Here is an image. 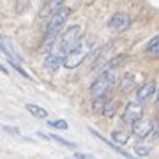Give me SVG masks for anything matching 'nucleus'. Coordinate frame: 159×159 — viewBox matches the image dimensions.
I'll return each mask as SVG.
<instances>
[{"label":"nucleus","mask_w":159,"mask_h":159,"mask_svg":"<svg viewBox=\"0 0 159 159\" xmlns=\"http://www.w3.org/2000/svg\"><path fill=\"white\" fill-rule=\"evenodd\" d=\"M154 133H156V138H159V127H156V131H154Z\"/></svg>","instance_id":"nucleus-23"},{"label":"nucleus","mask_w":159,"mask_h":159,"mask_svg":"<svg viewBox=\"0 0 159 159\" xmlns=\"http://www.w3.org/2000/svg\"><path fill=\"white\" fill-rule=\"evenodd\" d=\"M66 159H73V157H66ZM74 159H76V157H74Z\"/></svg>","instance_id":"nucleus-25"},{"label":"nucleus","mask_w":159,"mask_h":159,"mask_svg":"<svg viewBox=\"0 0 159 159\" xmlns=\"http://www.w3.org/2000/svg\"><path fill=\"white\" fill-rule=\"evenodd\" d=\"M92 46H94L92 39H81L80 41V44L76 46V48H73V50L67 53L66 62H64V67L66 69H76L78 66H81L83 60L90 55Z\"/></svg>","instance_id":"nucleus-2"},{"label":"nucleus","mask_w":159,"mask_h":159,"mask_svg":"<svg viewBox=\"0 0 159 159\" xmlns=\"http://www.w3.org/2000/svg\"><path fill=\"white\" fill-rule=\"evenodd\" d=\"M108 27L113 32H124L131 27V16L125 14V12H115L108 20Z\"/></svg>","instance_id":"nucleus-6"},{"label":"nucleus","mask_w":159,"mask_h":159,"mask_svg":"<svg viewBox=\"0 0 159 159\" xmlns=\"http://www.w3.org/2000/svg\"><path fill=\"white\" fill-rule=\"evenodd\" d=\"M48 125H50V127H53V129H62V131L69 129V124H67V122H66V120H64V119L50 120V122H48Z\"/></svg>","instance_id":"nucleus-15"},{"label":"nucleus","mask_w":159,"mask_h":159,"mask_svg":"<svg viewBox=\"0 0 159 159\" xmlns=\"http://www.w3.org/2000/svg\"><path fill=\"white\" fill-rule=\"evenodd\" d=\"M156 101H157V104H159V90H157V99H156Z\"/></svg>","instance_id":"nucleus-24"},{"label":"nucleus","mask_w":159,"mask_h":159,"mask_svg":"<svg viewBox=\"0 0 159 159\" xmlns=\"http://www.w3.org/2000/svg\"><path fill=\"white\" fill-rule=\"evenodd\" d=\"M125 58H127L125 55H117V57H113L111 60H108V62L104 64L99 73H102V71H113V69H117L119 66H122L125 62Z\"/></svg>","instance_id":"nucleus-11"},{"label":"nucleus","mask_w":159,"mask_h":159,"mask_svg":"<svg viewBox=\"0 0 159 159\" xmlns=\"http://www.w3.org/2000/svg\"><path fill=\"white\" fill-rule=\"evenodd\" d=\"M0 53H4V55L7 57V60L21 62V57H20V53H18L12 39L7 37V35H4V34H0Z\"/></svg>","instance_id":"nucleus-5"},{"label":"nucleus","mask_w":159,"mask_h":159,"mask_svg":"<svg viewBox=\"0 0 159 159\" xmlns=\"http://www.w3.org/2000/svg\"><path fill=\"white\" fill-rule=\"evenodd\" d=\"M76 159H96V157H92V156L83 154V152H76Z\"/></svg>","instance_id":"nucleus-21"},{"label":"nucleus","mask_w":159,"mask_h":159,"mask_svg":"<svg viewBox=\"0 0 159 159\" xmlns=\"http://www.w3.org/2000/svg\"><path fill=\"white\" fill-rule=\"evenodd\" d=\"M27 111H29L32 117H35V119H43L44 120L46 117H48V111H46L44 108H41V106H37V104H32V102L27 104Z\"/></svg>","instance_id":"nucleus-13"},{"label":"nucleus","mask_w":159,"mask_h":159,"mask_svg":"<svg viewBox=\"0 0 159 159\" xmlns=\"http://www.w3.org/2000/svg\"><path fill=\"white\" fill-rule=\"evenodd\" d=\"M140 119H143V106L140 101H131L125 104L124 108V113H122V120H124L125 124H134L138 122Z\"/></svg>","instance_id":"nucleus-4"},{"label":"nucleus","mask_w":159,"mask_h":159,"mask_svg":"<svg viewBox=\"0 0 159 159\" xmlns=\"http://www.w3.org/2000/svg\"><path fill=\"white\" fill-rule=\"evenodd\" d=\"M131 87H133V76L127 74V76H124V80H122V92H129Z\"/></svg>","instance_id":"nucleus-17"},{"label":"nucleus","mask_w":159,"mask_h":159,"mask_svg":"<svg viewBox=\"0 0 159 159\" xmlns=\"http://www.w3.org/2000/svg\"><path fill=\"white\" fill-rule=\"evenodd\" d=\"M157 90V87H156V81H147V83H143L140 89L136 90V101L143 102L147 101L148 97H152Z\"/></svg>","instance_id":"nucleus-8"},{"label":"nucleus","mask_w":159,"mask_h":159,"mask_svg":"<svg viewBox=\"0 0 159 159\" xmlns=\"http://www.w3.org/2000/svg\"><path fill=\"white\" fill-rule=\"evenodd\" d=\"M133 134L138 138H147L150 133L156 131V122L152 119H140L138 122L133 124Z\"/></svg>","instance_id":"nucleus-7"},{"label":"nucleus","mask_w":159,"mask_h":159,"mask_svg":"<svg viewBox=\"0 0 159 159\" xmlns=\"http://www.w3.org/2000/svg\"><path fill=\"white\" fill-rule=\"evenodd\" d=\"M129 140V133H125V131H113L111 133V142H115L117 145H124L127 143Z\"/></svg>","instance_id":"nucleus-14"},{"label":"nucleus","mask_w":159,"mask_h":159,"mask_svg":"<svg viewBox=\"0 0 159 159\" xmlns=\"http://www.w3.org/2000/svg\"><path fill=\"white\" fill-rule=\"evenodd\" d=\"M145 53L150 57H159V35H154L145 46Z\"/></svg>","instance_id":"nucleus-12"},{"label":"nucleus","mask_w":159,"mask_h":159,"mask_svg":"<svg viewBox=\"0 0 159 159\" xmlns=\"http://www.w3.org/2000/svg\"><path fill=\"white\" fill-rule=\"evenodd\" d=\"M71 12L73 11H71L69 7H60V9H57V11L50 16V21L46 25V32H44V44H43L44 51L50 50V46L53 44L55 39L60 35L62 27L66 25V21H67V18H69Z\"/></svg>","instance_id":"nucleus-1"},{"label":"nucleus","mask_w":159,"mask_h":159,"mask_svg":"<svg viewBox=\"0 0 159 159\" xmlns=\"http://www.w3.org/2000/svg\"><path fill=\"white\" fill-rule=\"evenodd\" d=\"M4 131H6V133H9V134H16V136H20V129H16V127H9V125H4Z\"/></svg>","instance_id":"nucleus-20"},{"label":"nucleus","mask_w":159,"mask_h":159,"mask_svg":"<svg viewBox=\"0 0 159 159\" xmlns=\"http://www.w3.org/2000/svg\"><path fill=\"white\" fill-rule=\"evenodd\" d=\"M0 73H2V74H9V71H7V67H6V66H4L2 62H0Z\"/></svg>","instance_id":"nucleus-22"},{"label":"nucleus","mask_w":159,"mask_h":159,"mask_svg":"<svg viewBox=\"0 0 159 159\" xmlns=\"http://www.w3.org/2000/svg\"><path fill=\"white\" fill-rule=\"evenodd\" d=\"M102 115H104V117H113L115 115V104L106 102V106H104V110H102Z\"/></svg>","instance_id":"nucleus-19"},{"label":"nucleus","mask_w":159,"mask_h":159,"mask_svg":"<svg viewBox=\"0 0 159 159\" xmlns=\"http://www.w3.org/2000/svg\"><path fill=\"white\" fill-rule=\"evenodd\" d=\"M89 131H90V134H94V136H96L97 140H101L102 143H106L108 147H111V148L115 150V152H119L120 156H124V157H127V159H134V156H131L129 152H125V150H122V148H120V147H119V145H117L115 142H110V140H106V138L102 136L101 133H97L96 129H92V127H89Z\"/></svg>","instance_id":"nucleus-9"},{"label":"nucleus","mask_w":159,"mask_h":159,"mask_svg":"<svg viewBox=\"0 0 159 159\" xmlns=\"http://www.w3.org/2000/svg\"><path fill=\"white\" fill-rule=\"evenodd\" d=\"M113 85V73L111 71H102L99 73L94 83L90 85V96L92 99H101V97H106L108 90Z\"/></svg>","instance_id":"nucleus-3"},{"label":"nucleus","mask_w":159,"mask_h":159,"mask_svg":"<svg viewBox=\"0 0 159 159\" xmlns=\"http://www.w3.org/2000/svg\"><path fill=\"white\" fill-rule=\"evenodd\" d=\"M134 152H136V156H148L150 154V147H147V145H136Z\"/></svg>","instance_id":"nucleus-18"},{"label":"nucleus","mask_w":159,"mask_h":159,"mask_svg":"<svg viewBox=\"0 0 159 159\" xmlns=\"http://www.w3.org/2000/svg\"><path fill=\"white\" fill-rule=\"evenodd\" d=\"M50 138L53 140V142L60 143V145H64V147H69V148H76V145H74L73 142H69V140H64L62 136H58V134H50Z\"/></svg>","instance_id":"nucleus-16"},{"label":"nucleus","mask_w":159,"mask_h":159,"mask_svg":"<svg viewBox=\"0 0 159 159\" xmlns=\"http://www.w3.org/2000/svg\"><path fill=\"white\" fill-rule=\"evenodd\" d=\"M62 2H64V0H46L44 7H43V11H41V14H43V16H51L57 9H60Z\"/></svg>","instance_id":"nucleus-10"}]
</instances>
